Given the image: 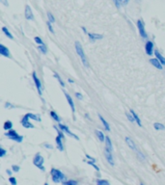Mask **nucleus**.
Segmentation results:
<instances>
[{
  "mask_svg": "<svg viewBox=\"0 0 165 185\" xmlns=\"http://www.w3.org/2000/svg\"><path fill=\"white\" fill-rule=\"evenodd\" d=\"M74 47H75V51H76L77 55L80 57L82 64H83V65H84L86 68H89V67H90L89 61H88V59H87V56H86L85 53H84V50H83V47H82L81 44H80L79 41H76L74 42Z\"/></svg>",
  "mask_w": 165,
  "mask_h": 185,
  "instance_id": "f257e3e1",
  "label": "nucleus"
},
{
  "mask_svg": "<svg viewBox=\"0 0 165 185\" xmlns=\"http://www.w3.org/2000/svg\"><path fill=\"white\" fill-rule=\"evenodd\" d=\"M50 175H51V179L55 183H60L66 181V175H64L60 170L52 168L50 171Z\"/></svg>",
  "mask_w": 165,
  "mask_h": 185,
  "instance_id": "f03ea898",
  "label": "nucleus"
},
{
  "mask_svg": "<svg viewBox=\"0 0 165 185\" xmlns=\"http://www.w3.org/2000/svg\"><path fill=\"white\" fill-rule=\"evenodd\" d=\"M126 143H127V145L128 146V148H130L131 149H132V151H133L134 152H136V155H137V157H138L140 160H142V161L145 160L144 154H143V153L139 151V149L137 148V146H136V144L134 143V141H133L131 138L126 137Z\"/></svg>",
  "mask_w": 165,
  "mask_h": 185,
  "instance_id": "7ed1b4c3",
  "label": "nucleus"
},
{
  "mask_svg": "<svg viewBox=\"0 0 165 185\" xmlns=\"http://www.w3.org/2000/svg\"><path fill=\"white\" fill-rule=\"evenodd\" d=\"M33 164L37 167L39 170H41V171H42L44 172L45 171V166H44V164H45V159H44V157L40 154V153H36L35 154V156H34V158H33Z\"/></svg>",
  "mask_w": 165,
  "mask_h": 185,
  "instance_id": "20e7f679",
  "label": "nucleus"
},
{
  "mask_svg": "<svg viewBox=\"0 0 165 185\" xmlns=\"http://www.w3.org/2000/svg\"><path fill=\"white\" fill-rule=\"evenodd\" d=\"M5 135H6V136L8 137L10 140L16 141V142H18V143H21V142L23 141V137L21 136V135H19L16 130H14V129H11V130H9V131H7V132L5 133Z\"/></svg>",
  "mask_w": 165,
  "mask_h": 185,
  "instance_id": "39448f33",
  "label": "nucleus"
},
{
  "mask_svg": "<svg viewBox=\"0 0 165 185\" xmlns=\"http://www.w3.org/2000/svg\"><path fill=\"white\" fill-rule=\"evenodd\" d=\"M137 28H138V31H139L140 36L143 39H147L148 35H147V32L145 30V23L143 22V20H141V19L137 20Z\"/></svg>",
  "mask_w": 165,
  "mask_h": 185,
  "instance_id": "423d86ee",
  "label": "nucleus"
},
{
  "mask_svg": "<svg viewBox=\"0 0 165 185\" xmlns=\"http://www.w3.org/2000/svg\"><path fill=\"white\" fill-rule=\"evenodd\" d=\"M20 124L24 127V128H34V124H31L30 118H29V116H28V114H25V115L22 117Z\"/></svg>",
  "mask_w": 165,
  "mask_h": 185,
  "instance_id": "0eeeda50",
  "label": "nucleus"
},
{
  "mask_svg": "<svg viewBox=\"0 0 165 185\" xmlns=\"http://www.w3.org/2000/svg\"><path fill=\"white\" fill-rule=\"evenodd\" d=\"M58 127L59 128L64 132V133H66V134H68V135H70V137H73L74 139H75V140H79V138H78V136L77 135H75L74 133H73L70 131V129L69 128V127L67 126V125H65V124H58Z\"/></svg>",
  "mask_w": 165,
  "mask_h": 185,
  "instance_id": "6e6552de",
  "label": "nucleus"
},
{
  "mask_svg": "<svg viewBox=\"0 0 165 185\" xmlns=\"http://www.w3.org/2000/svg\"><path fill=\"white\" fill-rule=\"evenodd\" d=\"M32 77H33V81L35 83V86L36 88H37L39 94L42 96V83H41V80L39 79V77L37 75V73H36V72H33L32 73Z\"/></svg>",
  "mask_w": 165,
  "mask_h": 185,
  "instance_id": "1a4fd4ad",
  "label": "nucleus"
},
{
  "mask_svg": "<svg viewBox=\"0 0 165 185\" xmlns=\"http://www.w3.org/2000/svg\"><path fill=\"white\" fill-rule=\"evenodd\" d=\"M145 51H146L147 55H149V56L154 54V44H153V41H148L146 42V45H145Z\"/></svg>",
  "mask_w": 165,
  "mask_h": 185,
  "instance_id": "9d476101",
  "label": "nucleus"
},
{
  "mask_svg": "<svg viewBox=\"0 0 165 185\" xmlns=\"http://www.w3.org/2000/svg\"><path fill=\"white\" fill-rule=\"evenodd\" d=\"M65 96H66V98H67V101H68V103H69V105H70V110H71V112H73V114H74L75 113V105H74V100H73V97H71L68 92H65Z\"/></svg>",
  "mask_w": 165,
  "mask_h": 185,
  "instance_id": "9b49d317",
  "label": "nucleus"
},
{
  "mask_svg": "<svg viewBox=\"0 0 165 185\" xmlns=\"http://www.w3.org/2000/svg\"><path fill=\"white\" fill-rule=\"evenodd\" d=\"M104 156H105L106 161L108 162L111 166H114V158H113L112 152L107 151V149H104Z\"/></svg>",
  "mask_w": 165,
  "mask_h": 185,
  "instance_id": "f8f14e48",
  "label": "nucleus"
},
{
  "mask_svg": "<svg viewBox=\"0 0 165 185\" xmlns=\"http://www.w3.org/2000/svg\"><path fill=\"white\" fill-rule=\"evenodd\" d=\"M63 138L60 136V135H57L56 138H55V143H56V147L57 148L59 149L60 152L64 151V145H63Z\"/></svg>",
  "mask_w": 165,
  "mask_h": 185,
  "instance_id": "ddd939ff",
  "label": "nucleus"
},
{
  "mask_svg": "<svg viewBox=\"0 0 165 185\" xmlns=\"http://www.w3.org/2000/svg\"><path fill=\"white\" fill-rule=\"evenodd\" d=\"M24 16H25V18L28 19V20H32L34 19V16H33V12L31 10V8L29 6H26L25 7V11H24Z\"/></svg>",
  "mask_w": 165,
  "mask_h": 185,
  "instance_id": "4468645a",
  "label": "nucleus"
},
{
  "mask_svg": "<svg viewBox=\"0 0 165 185\" xmlns=\"http://www.w3.org/2000/svg\"><path fill=\"white\" fill-rule=\"evenodd\" d=\"M150 63L152 64V65H153L155 69H162L163 65H162V64L159 62V59H156V58H152V59H150Z\"/></svg>",
  "mask_w": 165,
  "mask_h": 185,
  "instance_id": "2eb2a0df",
  "label": "nucleus"
},
{
  "mask_svg": "<svg viewBox=\"0 0 165 185\" xmlns=\"http://www.w3.org/2000/svg\"><path fill=\"white\" fill-rule=\"evenodd\" d=\"M0 54H1L2 56H4V57H8V58L11 56L9 48L6 47L4 45H0Z\"/></svg>",
  "mask_w": 165,
  "mask_h": 185,
  "instance_id": "dca6fc26",
  "label": "nucleus"
},
{
  "mask_svg": "<svg viewBox=\"0 0 165 185\" xmlns=\"http://www.w3.org/2000/svg\"><path fill=\"white\" fill-rule=\"evenodd\" d=\"M99 120H100V122H102V124H103V127H104V129L106 130V131H110V125H109V124H108V122L100 115V114H99Z\"/></svg>",
  "mask_w": 165,
  "mask_h": 185,
  "instance_id": "f3484780",
  "label": "nucleus"
},
{
  "mask_svg": "<svg viewBox=\"0 0 165 185\" xmlns=\"http://www.w3.org/2000/svg\"><path fill=\"white\" fill-rule=\"evenodd\" d=\"M105 149H107V151H110V152H113V146H112V142H111V139L106 136L105 137Z\"/></svg>",
  "mask_w": 165,
  "mask_h": 185,
  "instance_id": "a211bd4d",
  "label": "nucleus"
},
{
  "mask_svg": "<svg viewBox=\"0 0 165 185\" xmlns=\"http://www.w3.org/2000/svg\"><path fill=\"white\" fill-rule=\"evenodd\" d=\"M88 37L92 41H98V40H102L103 38V35L100 34H96V33H88Z\"/></svg>",
  "mask_w": 165,
  "mask_h": 185,
  "instance_id": "6ab92c4d",
  "label": "nucleus"
},
{
  "mask_svg": "<svg viewBox=\"0 0 165 185\" xmlns=\"http://www.w3.org/2000/svg\"><path fill=\"white\" fill-rule=\"evenodd\" d=\"M155 58H156V59H159V62L162 64L163 66L165 65V57H163L162 54H161L159 50H156V49L155 50Z\"/></svg>",
  "mask_w": 165,
  "mask_h": 185,
  "instance_id": "aec40b11",
  "label": "nucleus"
},
{
  "mask_svg": "<svg viewBox=\"0 0 165 185\" xmlns=\"http://www.w3.org/2000/svg\"><path fill=\"white\" fill-rule=\"evenodd\" d=\"M50 117H51L55 122H57V123H61V118L59 117V115L57 114L55 111H50Z\"/></svg>",
  "mask_w": 165,
  "mask_h": 185,
  "instance_id": "412c9836",
  "label": "nucleus"
},
{
  "mask_svg": "<svg viewBox=\"0 0 165 185\" xmlns=\"http://www.w3.org/2000/svg\"><path fill=\"white\" fill-rule=\"evenodd\" d=\"M95 132H96V135H97L98 139H99L100 142H104V141H105V137H106V136H104V134L103 133V131H100V130L97 129V130H95Z\"/></svg>",
  "mask_w": 165,
  "mask_h": 185,
  "instance_id": "4be33fe9",
  "label": "nucleus"
},
{
  "mask_svg": "<svg viewBox=\"0 0 165 185\" xmlns=\"http://www.w3.org/2000/svg\"><path fill=\"white\" fill-rule=\"evenodd\" d=\"M3 128H4V130H6V131H9V130H11V129H13V123L11 122V120H6V122L4 123Z\"/></svg>",
  "mask_w": 165,
  "mask_h": 185,
  "instance_id": "5701e85b",
  "label": "nucleus"
},
{
  "mask_svg": "<svg viewBox=\"0 0 165 185\" xmlns=\"http://www.w3.org/2000/svg\"><path fill=\"white\" fill-rule=\"evenodd\" d=\"M128 1H130V0H114V3H115L116 7L119 9L121 5H127Z\"/></svg>",
  "mask_w": 165,
  "mask_h": 185,
  "instance_id": "b1692460",
  "label": "nucleus"
},
{
  "mask_svg": "<svg viewBox=\"0 0 165 185\" xmlns=\"http://www.w3.org/2000/svg\"><path fill=\"white\" fill-rule=\"evenodd\" d=\"M131 114H132V116H133V118H134V120H135V122H136V124H137L139 126H142V124H141V120L139 119V116L136 114L135 112H134V110H131L130 111Z\"/></svg>",
  "mask_w": 165,
  "mask_h": 185,
  "instance_id": "393cba45",
  "label": "nucleus"
},
{
  "mask_svg": "<svg viewBox=\"0 0 165 185\" xmlns=\"http://www.w3.org/2000/svg\"><path fill=\"white\" fill-rule=\"evenodd\" d=\"M154 128L157 131H160V130H164L165 129V126L160 124V123H155L154 124Z\"/></svg>",
  "mask_w": 165,
  "mask_h": 185,
  "instance_id": "a878e982",
  "label": "nucleus"
},
{
  "mask_svg": "<svg viewBox=\"0 0 165 185\" xmlns=\"http://www.w3.org/2000/svg\"><path fill=\"white\" fill-rule=\"evenodd\" d=\"M2 31H3V33L6 35V36L7 37H8L9 39H11V40H13V35L11 34V32L9 31V29H8V28H7V27H2Z\"/></svg>",
  "mask_w": 165,
  "mask_h": 185,
  "instance_id": "bb28decb",
  "label": "nucleus"
},
{
  "mask_svg": "<svg viewBox=\"0 0 165 185\" xmlns=\"http://www.w3.org/2000/svg\"><path fill=\"white\" fill-rule=\"evenodd\" d=\"M53 75H54V77L56 78V79H57V80H58V81H59L60 85H61V86H62L63 88H64V87H65V86H66V85H65V83H64V81L62 80V78L60 77V75H59L58 73H55V72H54V73H53Z\"/></svg>",
  "mask_w": 165,
  "mask_h": 185,
  "instance_id": "cd10ccee",
  "label": "nucleus"
},
{
  "mask_svg": "<svg viewBox=\"0 0 165 185\" xmlns=\"http://www.w3.org/2000/svg\"><path fill=\"white\" fill-rule=\"evenodd\" d=\"M85 162L87 163L88 165L92 166L93 168H94V169H95V170L97 171V172H99V167H98V166H97V165L95 164V162H94V161H91V160H86Z\"/></svg>",
  "mask_w": 165,
  "mask_h": 185,
  "instance_id": "c85d7f7f",
  "label": "nucleus"
},
{
  "mask_svg": "<svg viewBox=\"0 0 165 185\" xmlns=\"http://www.w3.org/2000/svg\"><path fill=\"white\" fill-rule=\"evenodd\" d=\"M97 185H110L109 181L106 180V179H99L97 180Z\"/></svg>",
  "mask_w": 165,
  "mask_h": 185,
  "instance_id": "c756f323",
  "label": "nucleus"
},
{
  "mask_svg": "<svg viewBox=\"0 0 165 185\" xmlns=\"http://www.w3.org/2000/svg\"><path fill=\"white\" fill-rule=\"evenodd\" d=\"M63 185H78L77 181L76 180H74V179H70V180H66L63 182Z\"/></svg>",
  "mask_w": 165,
  "mask_h": 185,
  "instance_id": "7c9ffc66",
  "label": "nucleus"
},
{
  "mask_svg": "<svg viewBox=\"0 0 165 185\" xmlns=\"http://www.w3.org/2000/svg\"><path fill=\"white\" fill-rule=\"evenodd\" d=\"M38 49L42 53V54H46L47 52V48L45 45H38Z\"/></svg>",
  "mask_w": 165,
  "mask_h": 185,
  "instance_id": "2f4dec72",
  "label": "nucleus"
},
{
  "mask_svg": "<svg viewBox=\"0 0 165 185\" xmlns=\"http://www.w3.org/2000/svg\"><path fill=\"white\" fill-rule=\"evenodd\" d=\"M47 18H48V21H50L51 23L55 22V18H54V16L50 12L47 13Z\"/></svg>",
  "mask_w": 165,
  "mask_h": 185,
  "instance_id": "473e14b6",
  "label": "nucleus"
},
{
  "mask_svg": "<svg viewBox=\"0 0 165 185\" xmlns=\"http://www.w3.org/2000/svg\"><path fill=\"white\" fill-rule=\"evenodd\" d=\"M9 182L11 183V185H18V180L16 177H14V176H10Z\"/></svg>",
  "mask_w": 165,
  "mask_h": 185,
  "instance_id": "72a5a7b5",
  "label": "nucleus"
},
{
  "mask_svg": "<svg viewBox=\"0 0 165 185\" xmlns=\"http://www.w3.org/2000/svg\"><path fill=\"white\" fill-rule=\"evenodd\" d=\"M127 115V120H130L131 123H133V122H135V120H134V118H133V116H132V114L130 112V113H127L126 114Z\"/></svg>",
  "mask_w": 165,
  "mask_h": 185,
  "instance_id": "f704fd0d",
  "label": "nucleus"
},
{
  "mask_svg": "<svg viewBox=\"0 0 165 185\" xmlns=\"http://www.w3.org/2000/svg\"><path fill=\"white\" fill-rule=\"evenodd\" d=\"M34 40H35L36 44H37L38 45H44V41H42V40L40 37H35V38H34Z\"/></svg>",
  "mask_w": 165,
  "mask_h": 185,
  "instance_id": "c9c22d12",
  "label": "nucleus"
},
{
  "mask_svg": "<svg viewBox=\"0 0 165 185\" xmlns=\"http://www.w3.org/2000/svg\"><path fill=\"white\" fill-rule=\"evenodd\" d=\"M7 153V151L5 148H3L2 147H0V157H4Z\"/></svg>",
  "mask_w": 165,
  "mask_h": 185,
  "instance_id": "e433bc0d",
  "label": "nucleus"
},
{
  "mask_svg": "<svg viewBox=\"0 0 165 185\" xmlns=\"http://www.w3.org/2000/svg\"><path fill=\"white\" fill-rule=\"evenodd\" d=\"M46 25H47V27H48V29H49L50 33H54L53 27H52V23L50 22V21H47V22H46Z\"/></svg>",
  "mask_w": 165,
  "mask_h": 185,
  "instance_id": "4c0bfd02",
  "label": "nucleus"
},
{
  "mask_svg": "<svg viewBox=\"0 0 165 185\" xmlns=\"http://www.w3.org/2000/svg\"><path fill=\"white\" fill-rule=\"evenodd\" d=\"M5 108H7V109H13V108H15V105H13L11 102H6L5 103Z\"/></svg>",
  "mask_w": 165,
  "mask_h": 185,
  "instance_id": "58836bf2",
  "label": "nucleus"
},
{
  "mask_svg": "<svg viewBox=\"0 0 165 185\" xmlns=\"http://www.w3.org/2000/svg\"><path fill=\"white\" fill-rule=\"evenodd\" d=\"M12 170L14 171V172L18 173V171L20 170V168H19V166H18V165H13V166H12Z\"/></svg>",
  "mask_w": 165,
  "mask_h": 185,
  "instance_id": "ea45409f",
  "label": "nucleus"
},
{
  "mask_svg": "<svg viewBox=\"0 0 165 185\" xmlns=\"http://www.w3.org/2000/svg\"><path fill=\"white\" fill-rule=\"evenodd\" d=\"M75 96L77 99H79V100H81V99H83V96L81 92H75Z\"/></svg>",
  "mask_w": 165,
  "mask_h": 185,
  "instance_id": "a19ab883",
  "label": "nucleus"
},
{
  "mask_svg": "<svg viewBox=\"0 0 165 185\" xmlns=\"http://www.w3.org/2000/svg\"><path fill=\"white\" fill-rule=\"evenodd\" d=\"M86 157H87L89 160H91V161H94V162H96V159L95 158H93L92 156H90L89 154H86Z\"/></svg>",
  "mask_w": 165,
  "mask_h": 185,
  "instance_id": "79ce46f5",
  "label": "nucleus"
},
{
  "mask_svg": "<svg viewBox=\"0 0 165 185\" xmlns=\"http://www.w3.org/2000/svg\"><path fill=\"white\" fill-rule=\"evenodd\" d=\"M45 147H46V148H53L51 145H49V144H46V145H45Z\"/></svg>",
  "mask_w": 165,
  "mask_h": 185,
  "instance_id": "37998d69",
  "label": "nucleus"
},
{
  "mask_svg": "<svg viewBox=\"0 0 165 185\" xmlns=\"http://www.w3.org/2000/svg\"><path fill=\"white\" fill-rule=\"evenodd\" d=\"M68 81H69V83H71V84L74 83V79H71V78H69Z\"/></svg>",
  "mask_w": 165,
  "mask_h": 185,
  "instance_id": "c03bdc74",
  "label": "nucleus"
},
{
  "mask_svg": "<svg viewBox=\"0 0 165 185\" xmlns=\"http://www.w3.org/2000/svg\"><path fill=\"white\" fill-rule=\"evenodd\" d=\"M7 174H8L9 175H12V171H10V170H7Z\"/></svg>",
  "mask_w": 165,
  "mask_h": 185,
  "instance_id": "a18cd8bd",
  "label": "nucleus"
},
{
  "mask_svg": "<svg viewBox=\"0 0 165 185\" xmlns=\"http://www.w3.org/2000/svg\"><path fill=\"white\" fill-rule=\"evenodd\" d=\"M85 116H86V118H87V119H89V120H90V117H89V115H88V114H85Z\"/></svg>",
  "mask_w": 165,
  "mask_h": 185,
  "instance_id": "49530a36",
  "label": "nucleus"
},
{
  "mask_svg": "<svg viewBox=\"0 0 165 185\" xmlns=\"http://www.w3.org/2000/svg\"><path fill=\"white\" fill-rule=\"evenodd\" d=\"M44 185H49V184H48V183H47V182H46V183H45V184H44Z\"/></svg>",
  "mask_w": 165,
  "mask_h": 185,
  "instance_id": "de8ad7c7",
  "label": "nucleus"
},
{
  "mask_svg": "<svg viewBox=\"0 0 165 185\" xmlns=\"http://www.w3.org/2000/svg\"><path fill=\"white\" fill-rule=\"evenodd\" d=\"M140 185H144V184H143V183H140Z\"/></svg>",
  "mask_w": 165,
  "mask_h": 185,
  "instance_id": "09e8293b",
  "label": "nucleus"
}]
</instances>
